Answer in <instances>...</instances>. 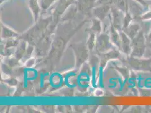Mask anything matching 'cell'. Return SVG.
<instances>
[{
	"label": "cell",
	"instance_id": "obj_1",
	"mask_svg": "<svg viewBox=\"0 0 151 113\" xmlns=\"http://www.w3.org/2000/svg\"><path fill=\"white\" fill-rule=\"evenodd\" d=\"M93 86L96 88V71H95V67H93Z\"/></svg>",
	"mask_w": 151,
	"mask_h": 113
},
{
	"label": "cell",
	"instance_id": "obj_2",
	"mask_svg": "<svg viewBox=\"0 0 151 113\" xmlns=\"http://www.w3.org/2000/svg\"><path fill=\"white\" fill-rule=\"evenodd\" d=\"M100 86L101 87H103V79H102V74H101V71H100Z\"/></svg>",
	"mask_w": 151,
	"mask_h": 113
}]
</instances>
